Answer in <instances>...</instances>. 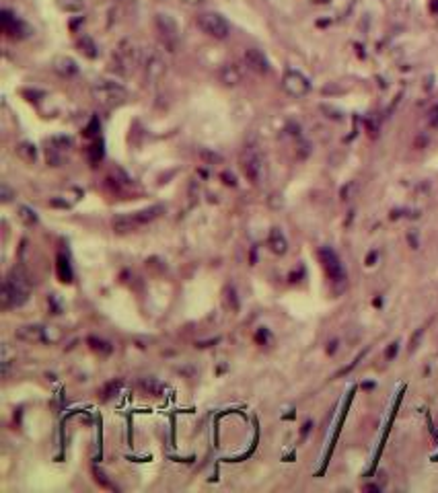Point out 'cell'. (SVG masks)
Listing matches in <instances>:
<instances>
[{"label": "cell", "mask_w": 438, "mask_h": 493, "mask_svg": "<svg viewBox=\"0 0 438 493\" xmlns=\"http://www.w3.org/2000/svg\"><path fill=\"white\" fill-rule=\"evenodd\" d=\"M29 298V282L25 278V274L21 269H12L6 282H4V288H2V294H0V307L4 311L8 309H14V307H21L25 304Z\"/></svg>", "instance_id": "cell-1"}, {"label": "cell", "mask_w": 438, "mask_h": 493, "mask_svg": "<svg viewBox=\"0 0 438 493\" xmlns=\"http://www.w3.org/2000/svg\"><path fill=\"white\" fill-rule=\"evenodd\" d=\"M196 25L206 33V35L214 37V39H224L230 33V25L226 23V19L218 12H202L198 14Z\"/></svg>", "instance_id": "cell-2"}, {"label": "cell", "mask_w": 438, "mask_h": 493, "mask_svg": "<svg viewBox=\"0 0 438 493\" xmlns=\"http://www.w3.org/2000/svg\"><path fill=\"white\" fill-rule=\"evenodd\" d=\"M93 97L99 101L101 105L105 107H113L117 103H122L126 99V89L122 84L111 82V80H99L93 87Z\"/></svg>", "instance_id": "cell-3"}, {"label": "cell", "mask_w": 438, "mask_h": 493, "mask_svg": "<svg viewBox=\"0 0 438 493\" xmlns=\"http://www.w3.org/2000/svg\"><path fill=\"white\" fill-rule=\"evenodd\" d=\"M241 168L249 181L257 183L261 177V159L255 148H245L241 155Z\"/></svg>", "instance_id": "cell-4"}, {"label": "cell", "mask_w": 438, "mask_h": 493, "mask_svg": "<svg viewBox=\"0 0 438 493\" xmlns=\"http://www.w3.org/2000/svg\"><path fill=\"white\" fill-rule=\"evenodd\" d=\"M319 259H321V265L325 269V274L329 276V280H333V282H342L344 280V267L340 263V257L331 249H321L319 251Z\"/></svg>", "instance_id": "cell-5"}, {"label": "cell", "mask_w": 438, "mask_h": 493, "mask_svg": "<svg viewBox=\"0 0 438 493\" xmlns=\"http://www.w3.org/2000/svg\"><path fill=\"white\" fill-rule=\"evenodd\" d=\"M282 87L292 97H302V95L309 93V82L300 72H286L284 80H282Z\"/></svg>", "instance_id": "cell-6"}, {"label": "cell", "mask_w": 438, "mask_h": 493, "mask_svg": "<svg viewBox=\"0 0 438 493\" xmlns=\"http://www.w3.org/2000/svg\"><path fill=\"white\" fill-rule=\"evenodd\" d=\"M157 29H159V33H161V37L165 39V43H169L171 47L177 43V33H179V29H177V23L171 19L169 14H157Z\"/></svg>", "instance_id": "cell-7"}, {"label": "cell", "mask_w": 438, "mask_h": 493, "mask_svg": "<svg viewBox=\"0 0 438 493\" xmlns=\"http://www.w3.org/2000/svg\"><path fill=\"white\" fill-rule=\"evenodd\" d=\"M245 64H247L249 70H253L257 74H267L269 72L267 58L263 56V52H259L257 47H249L245 52Z\"/></svg>", "instance_id": "cell-8"}, {"label": "cell", "mask_w": 438, "mask_h": 493, "mask_svg": "<svg viewBox=\"0 0 438 493\" xmlns=\"http://www.w3.org/2000/svg\"><path fill=\"white\" fill-rule=\"evenodd\" d=\"M138 226H140V222H138L136 214H132V216L130 214H120V216H115L111 220V228H113L115 234H130Z\"/></svg>", "instance_id": "cell-9"}, {"label": "cell", "mask_w": 438, "mask_h": 493, "mask_svg": "<svg viewBox=\"0 0 438 493\" xmlns=\"http://www.w3.org/2000/svg\"><path fill=\"white\" fill-rule=\"evenodd\" d=\"M2 25H4V33H6V35H10V37H25L27 33L31 31L23 21H19L16 16H12L8 10H4Z\"/></svg>", "instance_id": "cell-10"}, {"label": "cell", "mask_w": 438, "mask_h": 493, "mask_svg": "<svg viewBox=\"0 0 438 493\" xmlns=\"http://www.w3.org/2000/svg\"><path fill=\"white\" fill-rule=\"evenodd\" d=\"M43 329L41 325H21L16 327L14 335L16 339H21L25 343H37V341H43Z\"/></svg>", "instance_id": "cell-11"}, {"label": "cell", "mask_w": 438, "mask_h": 493, "mask_svg": "<svg viewBox=\"0 0 438 493\" xmlns=\"http://www.w3.org/2000/svg\"><path fill=\"white\" fill-rule=\"evenodd\" d=\"M165 70H167V64H165V60L159 54H153V56L148 58V62H146V76L150 80H159L165 74Z\"/></svg>", "instance_id": "cell-12"}, {"label": "cell", "mask_w": 438, "mask_h": 493, "mask_svg": "<svg viewBox=\"0 0 438 493\" xmlns=\"http://www.w3.org/2000/svg\"><path fill=\"white\" fill-rule=\"evenodd\" d=\"M220 82L222 84H226V87H234V84H239L241 82V78H243V74H241V70L234 64H226V66H222L220 68Z\"/></svg>", "instance_id": "cell-13"}, {"label": "cell", "mask_w": 438, "mask_h": 493, "mask_svg": "<svg viewBox=\"0 0 438 493\" xmlns=\"http://www.w3.org/2000/svg\"><path fill=\"white\" fill-rule=\"evenodd\" d=\"M54 70H56L58 74H62V76H72V74L78 72V66H76V62H74L72 58H68V56H60V58L54 60Z\"/></svg>", "instance_id": "cell-14"}, {"label": "cell", "mask_w": 438, "mask_h": 493, "mask_svg": "<svg viewBox=\"0 0 438 493\" xmlns=\"http://www.w3.org/2000/svg\"><path fill=\"white\" fill-rule=\"evenodd\" d=\"M267 245H269V249H272L276 255H284V253H286V247H288V243H286V239H284V234H282L278 228L272 230Z\"/></svg>", "instance_id": "cell-15"}, {"label": "cell", "mask_w": 438, "mask_h": 493, "mask_svg": "<svg viewBox=\"0 0 438 493\" xmlns=\"http://www.w3.org/2000/svg\"><path fill=\"white\" fill-rule=\"evenodd\" d=\"M140 386L146 390L148 395H155V397H161V393L165 390V384H163L159 378H153V376L142 378V380H140Z\"/></svg>", "instance_id": "cell-16"}, {"label": "cell", "mask_w": 438, "mask_h": 493, "mask_svg": "<svg viewBox=\"0 0 438 493\" xmlns=\"http://www.w3.org/2000/svg\"><path fill=\"white\" fill-rule=\"evenodd\" d=\"M78 47H80V52L85 54L87 58H97V43L89 37V35H82L80 39H78Z\"/></svg>", "instance_id": "cell-17"}, {"label": "cell", "mask_w": 438, "mask_h": 493, "mask_svg": "<svg viewBox=\"0 0 438 493\" xmlns=\"http://www.w3.org/2000/svg\"><path fill=\"white\" fill-rule=\"evenodd\" d=\"M56 4L62 12H80L82 8H85V2L82 0H56Z\"/></svg>", "instance_id": "cell-18"}, {"label": "cell", "mask_w": 438, "mask_h": 493, "mask_svg": "<svg viewBox=\"0 0 438 493\" xmlns=\"http://www.w3.org/2000/svg\"><path fill=\"white\" fill-rule=\"evenodd\" d=\"M16 155H19V159L25 161V163H33L35 157H37L35 155V146L29 144V142H23V144L16 146Z\"/></svg>", "instance_id": "cell-19"}, {"label": "cell", "mask_w": 438, "mask_h": 493, "mask_svg": "<svg viewBox=\"0 0 438 493\" xmlns=\"http://www.w3.org/2000/svg\"><path fill=\"white\" fill-rule=\"evenodd\" d=\"M58 276L62 282H72V271H70L68 259L64 255H58Z\"/></svg>", "instance_id": "cell-20"}, {"label": "cell", "mask_w": 438, "mask_h": 493, "mask_svg": "<svg viewBox=\"0 0 438 493\" xmlns=\"http://www.w3.org/2000/svg\"><path fill=\"white\" fill-rule=\"evenodd\" d=\"M161 212H163V208H161V206H153V208H146V210L136 212V218H138V222H140V224H146V222H150V220H155Z\"/></svg>", "instance_id": "cell-21"}, {"label": "cell", "mask_w": 438, "mask_h": 493, "mask_svg": "<svg viewBox=\"0 0 438 493\" xmlns=\"http://www.w3.org/2000/svg\"><path fill=\"white\" fill-rule=\"evenodd\" d=\"M89 345H91L93 351H97V353H101V355H107V353H111V349H113L107 341H103V339H97V337H89Z\"/></svg>", "instance_id": "cell-22"}, {"label": "cell", "mask_w": 438, "mask_h": 493, "mask_svg": "<svg viewBox=\"0 0 438 493\" xmlns=\"http://www.w3.org/2000/svg\"><path fill=\"white\" fill-rule=\"evenodd\" d=\"M19 220L23 224H27V226H33L37 222V216H35V212H33L31 208H27V206H21L19 208Z\"/></svg>", "instance_id": "cell-23"}, {"label": "cell", "mask_w": 438, "mask_h": 493, "mask_svg": "<svg viewBox=\"0 0 438 493\" xmlns=\"http://www.w3.org/2000/svg\"><path fill=\"white\" fill-rule=\"evenodd\" d=\"M62 339V331L58 327H45L43 329V341L47 343H58Z\"/></svg>", "instance_id": "cell-24"}, {"label": "cell", "mask_w": 438, "mask_h": 493, "mask_svg": "<svg viewBox=\"0 0 438 493\" xmlns=\"http://www.w3.org/2000/svg\"><path fill=\"white\" fill-rule=\"evenodd\" d=\"M0 197H2V201H4V203H8V201L12 199V191H10V187H8L6 183L0 185Z\"/></svg>", "instance_id": "cell-25"}, {"label": "cell", "mask_w": 438, "mask_h": 493, "mask_svg": "<svg viewBox=\"0 0 438 493\" xmlns=\"http://www.w3.org/2000/svg\"><path fill=\"white\" fill-rule=\"evenodd\" d=\"M95 475H97V483H101V485H103V487H113L107 479H105V475L103 473H101V471H95Z\"/></svg>", "instance_id": "cell-26"}, {"label": "cell", "mask_w": 438, "mask_h": 493, "mask_svg": "<svg viewBox=\"0 0 438 493\" xmlns=\"http://www.w3.org/2000/svg\"><path fill=\"white\" fill-rule=\"evenodd\" d=\"M181 2H183L185 6H198V4L204 2V0H181Z\"/></svg>", "instance_id": "cell-27"}]
</instances>
